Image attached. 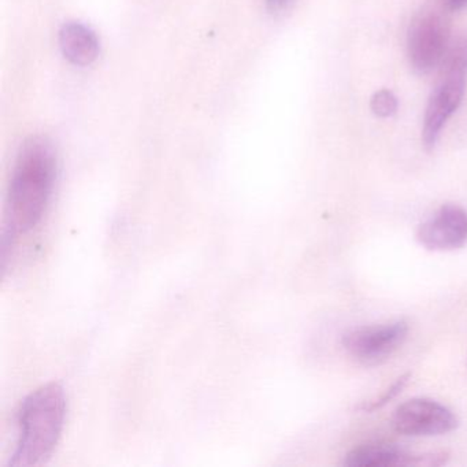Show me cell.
Listing matches in <instances>:
<instances>
[{"instance_id": "6da1fadb", "label": "cell", "mask_w": 467, "mask_h": 467, "mask_svg": "<svg viewBox=\"0 0 467 467\" xmlns=\"http://www.w3.org/2000/svg\"><path fill=\"white\" fill-rule=\"evenodd\" d=\"M57 177V154L46 138L35 136L21 147L13 168L7 198L4 253L20 234H28L43 220Z\"/></svg>"}, {"instance_id": "7a4b0ae2", "label": "cell", "mask_w": 467, "mask_h": 467, "mask_svg": "<svg viewBox=\"0 0 467 467\" xmlns=\"http://www.w3.org/2000/svg\"><path fill=\"white\" fill-rule=\"evenodd\" d=\"M67 417V396L56 382L43 385L31 393L18 415L17 447L10 467L42 466L50 459L61 439Z\"/></svg>"}, {"instance_id": "3957f363", "label": "cell", "mask_w": 467, "mask_h": 467, "mask_svg": "<svg viewBox=\"0 0 467 467\" xmlns=\"http://www.w3.org/2000/svg\"><path fill=\"white\" fill-rule=\"evenodd\" d=\"M467 83V35L452 46L441 78L434 88L423 119L422 140L426 149L433 150L448 119L458 110Z\"/></svg>"}, {"instance_id": "277c9868", "label": "cell", "mask_w": 467, "mask_h": 467, "mask_svg": "<svg viewBox=\"0 0 467 467\" xmlns=\"http://www.w3.org/2000/svg\"><path fill=\"white\" fill-rule=\"evenodd\" d=\"M450 39V24L442 13L423 9L407 31V54L412 69L428 75L441 62Z\"/></svg>"}, {"instance_id": "5b68a950", "label": "cell", "mask_w": 467, "mask_h": 467, "mask_svg": "<svg viewBox=\"0 0 467 467\" xmlns=\"http://www.w3.org/2000/svg\"><path fill=\"white\" fill-rule=\"evenodd\" d=\"M406 321L360 327L343 336V347L349 357L366 366H376L389 359L406 341Z\"/></svg>"}, {"instance_id": "8992f818", "label": "cell", "mask_w": 467, "mask_h": 467, "mask_svg": "<svg viewBox=\"0 0 467 467\" xmlns=\"http://www.w3.org/2000/svg\"><path fill=\"white\" fill-rule=\"evenodd\" d=\"M459 420L450 409L431 399H411L393 412L392 426L404 436H439L458 428Z\"/></svg>"}, {"instance_id": "52a82bcc", "label": "cell", "mask_w": 467, "mask_h": 467, "mask_svg": "<svg viewBox=\"0 0 467 467\" xmlns=\"http://www.w3.org/2000/svg\"><path fill=\"white\" fill-rule=\"evenodd\" d=\"M417 240L431 251L459 250L467 244V212L456 204L437 210L417 231Z\"/></svg>"}, {"instance_id": "ba28073f", "label": "cell", "mask_w": 467, "mask_h": 467, "mask_svg": "<svg viewBox=\"0 0 467 467\" xmlns=\"http://www.w3.org/2000/svg\"><path fill=\"white\" fill-rule=\"evenodd\" d=\"M447 452L414 455L387 442L360 445L354 448L344 459L347 467H390V466H441L447 462Z\"/></svg>"}, {"instance_id": "9c48e42d", "label": "cell", "mask_w": 467, "mask_h": 467, "mask_svg": "<svg viewBox=\"0 0 467 467\" xmlns=\"http://www.w3.org/2000/svg\"><path fill=\"white\" fill-rule=\"evenodd\" d=\"M58 42L65 58L76 67H89L99 56V40L84 24H65L59 31Z\"/></svg>"}, {"instance_id": "30bf717a", "label": "cell", "mask_w": 467, "mask_h": 467, "mask_svg": "<svg viewBox=\"0 0 467 467\" xmlns=\"http://www.w3.org/2000/svg\"><path fill=\"white\" fill-rule=\"evenodd\" d=\"M370 109L377 117L388 119L398 110V98L389 89H381L371 97Z\"/></svg>"}, {"instance_id": "8fae6325", "label": "cell", "mask_w": 467, "mask_h": 467, "mask_svg": "<svg viewBox=\"0 0 467 467\" xmlns=\"http://www.w3.org/2000/svg\"><path fill=\"white\" fill-rule=\"evenodd\" d=\"M410 377H411L410 374H404L400 379H398V381H396L395 384L390 385V387L388 388V389L385 390L379 398L374 399V400L371 401H366V403H363L362 406L358 407V409L362 410V411L365 412H370L374 411V410L381 409V407H384L388 401L395 399L396 396L404 389L407 382H409Z\"/></svg>"}, {"instance_id": "7c38bea8", "label": "cell", "mask_w": 467, "mask_h": 467, "mask_svg": "<svg viewBox=\"0 0 467 467\" xmlns=\"http://www.w3.org/2000/svg\"><path fill=\"white\" fill-rule=\"evenodd\" d=\"M291 0H266L267 9L272 13H280L286 9Z\"/></svg>"}, {"instance_id": "4fadbf2b", "label": "cell", "mask_w": 467, "mask_h": 467, "mask_svg": "<svg viewBox=\"0 0 467 467\" xmlns=\"http://www.w3.org/2000/svg\"><path fill=\"white\" fill-rule=\"evenodd\" d=\"M442 4H444L445 9L456 12V10H461L467 6V0H442Z\"/></svg>"}]
</instances>
